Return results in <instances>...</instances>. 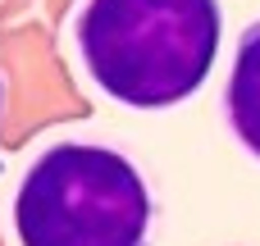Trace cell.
<instances>
[{
    "label": "cell",
    "mask_w": 260,
    "mask_h": 246,
    "mask_svg": "<svg viewBox=\"0 0 260 246\" xmlns=\"http://www.w3.org/2000/svg\"><path fill=\"white\" fill-rule=\"evenodd\" d=\"M219 105H224V128L233 132V142L260 164V18H251L238 32Z\"/></svg>",
    "instance_id": "3957f363"
},
{
    "label": "cell",
    "mask_w": 260,
    "mask_h": 246,
    "mask_svg": "<svg viewBox=\"0 0 260 246\" xmlns=\"http://www.w3.org/2000/svg\"><path fill=\"white\" fill-rule=\"evenodd\" d=\"M219 41V0H82L73 14L82 73L128 110H169L197 96Z\"/></svg>",
    "instance_id": "6da1fadb"
},
{
    "label": "cell",
    "mask_w": 260,
    "mask_h": 246,
    "mask_svg": "<svg viewBox=\"0 0 260 246\" xmlns=\"http://www.w3.org/2000/svg\"><path fill=\"white\" fill-rule=\"evenodd\" d=\"M0 114H5V78H0Z\"/></svg>",
    "instance_id": "277c9868"
},
{
    "label": "cell",
    "mask_w": 260,
    "mask_h": 246,
    "mask_svg": "<svg viewBox=\"0 0 260 246\" xmlns=\"http://www.w3.org/2000/svg\"><path fill=\"white\" fill-rule=\"evenodd\" d=\"M18 246H151L155 192L105 142H55L32 155L14 192Z\"/></svg>",
    "instance_id": "7a4b0ae2"
}]
</instances>
